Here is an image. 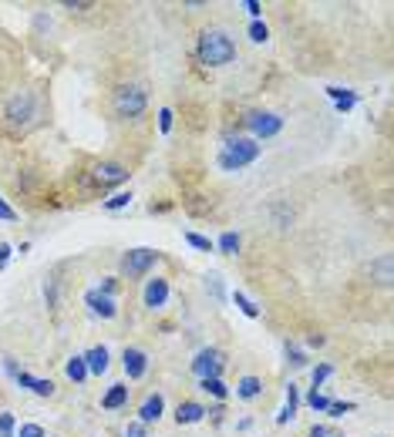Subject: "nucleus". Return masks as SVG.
Wrapping results in <instances>:
<instances>
[{
    "mask_svg": "<svg viewBox=\"0 0 394 437\" xmlns=\"http://www.w3.org/2000/svg\"><path fill=\"white\" fill-rule=\"evenodd\" d=\"M236 58V44H233V37L226 31H219V27H209L199 34V61L209 64V68H223L229 61Z\"/></svg>",
    "mask_w": 394,
    "mask_h": 437,
    "instance_id": "nucleus-1",
    "label": "nucleus"
},
{
    "mask_svg": "<svg viewBox=\"0 0 394 437\" xmlns=\"http://www.w3.org/2000/svg\"><path fill=\"white\" fill-rule=\"evenodd\" d=\"M256 158H260V145L253 142V138H226L223 152H219V168L239 172V168L253 165Z\"/></svg>",
    "mask_w": 394,
    "mask_h": 437,
    "instance_id": "nucleus-2",
    "label": "nucleus"
},
{
    "mask_svg": "<svg viewBox=\"0 0 394 437\" xmlns=\"http://www.w3.org/2000/svg\"><path fill=\"white\" fill-rule=\"evenodd\" d=\"M4 118H7V125L11 128H31L37 118V98L31 95V91H17V95L7 101V108H4Z\"/></svg>",
    "mask_w": 394,
    "mask_h": 437,
    "instance_id": "nucleus-3",
    "label": "nucleus"
},
{
    "mask_svg": "<svg viewBox=\"0 0 394 437\" xmlns=\"http://www.w3.org/2000/svg\"><path fill=\"white\" fill-rule=\"evenodd\" d=\"M111 105H115L118 118H138L148 105V98H145V88H138V84H121L111 98Z\"/></svg>",
    "mask_w": 394,
    "mask_h": 437,
    "instance_id": "nucleus-4",
    "label": "nucleus"
},
{
    "mask_svg": "<svg viewBox=\"0 0 394 437\" xmlns=\"http://www.w3.org/2000/svg\"><path fill=\"white\" fill-rule=\"evenodd\" d=\"M246 128H250L256 138H273V135H280V128H283V118L273 115V111H250V115H246Z\"/></svg>",
    "mask_w": 394,
    "mask_h": 437,
    "instance_id": "nucleus-5",
    "label": "nucleus"
},
{
    "mask_svg": "<svg viewBox=\"0 0 394 437\" xmlns=\"http://www.w3.org/2000/svg\"><path fill=\"white\" fill-rule=\"evenodd\" d=\"M152 262H156V249H128L125 259H121V272L128 279H135V276H145L152 269Z\"/></svg>",
    "mask_w": 394,
    "mask_h": 437,
    "instance_id": "nucleus-6",
    "label": "nucleus"
},
{
    "mask_svg": "<svg viewBox=\"0 0 394 437\" xmlns=\"http://www.w3.org/2000/svg\"><path fill=\"white\" fill-rule=\"evenodd\" d=\"M219 370H223V354H219L216 346H206V350H199V354H196V360H192V374H196L199 380L219 377Z\"/></svg>",
    "mask_w": 394,
    "mask_h": 437,
    "instance_id": "nucleus-7",
    "label": "nucleus"
},
{
    "mask_svg": "<svg viewBox=\"0 0 394 437\" xmlns=\"http://www.w3.org/2000/svg\"><path fill=\"white\" fill-rule=\"evenodd\" d=\"M4 366H7V374H11L21 387H27L31 394H37V397H51V394H54V384H51V380H37V377H31V374H24V370H17L14 360H4Z\"/></svg>",
    "mask_w": 394,
    "mask_h": 437,
    "instance_id": "nucleus-8",
    "label": "nucleus"
},
{
    "mask_svg": "<svg viewBox=\"0 0 394 437\" xmlns=\"http://www.w3.org/2000/svg\"><path fill=\"white\" fill-rule=\"evenodd\" d=\"M91 172H95L98 185H118V182H125V178H128V168L121 165V162H98Z\"/></svg>",
    "mask_w": 394,
    "mask_h": 437,
    "instance_id": "nucleus-9",
    "label": "nucleus"
},
{
    "mask_svg": "<svg viewBox=\"0 0 394 437\" xmlns=\"http://www.w3.org/2000/svg\"><path fill=\"white\" fill-rule=\"evenodd\" d=\"M121 366H125V374H128L131 380H138V377H145V370H148V356H145L138 346H125Z\"/></svg>",
    "mask_w": 394,
    "mask_h": 437,
    "instance_id": "nucleus-10",
    "label": "nucleus"
},
{
    "mask_svg": "<svg viewBox=\"0 0 394 437\" xmlns=\"http://www.w3.org/2000/svg\"><path fill=\"white\" fill-rule=\"evenodd\" d=\"M84 303L91 307V313L101 319H115V313H118V307H115V299L108 293H98V289H91V293L84 296Z\"/></svg>",
    "mask_w": 394,
    "mask_h": 437,
    "instance_id": "nucleus-11",
    "label": "nucleus"
},
{
    "mask_svg": "<svg viewBox=\"0 0 394 437\" xmlns=\"http://www.w3.org/2000/svg\"><path fill=\"white\" fill-rule=\"evenodd\" d=\"M168 299V283L162 279V276H156V279H148L145 283V307L148 309H162Z\"/></svg>",
    "mask_w": 394,
    "mask_h": 437,
    "instance_id": "nucleus-12",
    "label": "nucleus"
},
{
    "mask_svg": "<svg viewBox=\"0 0 394 437\" xmlns=\"http://www.w3.org/2000/svg\"><path fill=\"white\" fill-rule=\"evenodd\" d=\"M162 411H166V401H162V394H148L142 401V407H138V421H142L145 427L156 424L158 417H162Z\"/></svg>",
    "mask_w": 394,
    "mask_h": 437,
    "instance_id": "nucleus-13",
    "label": "nucleus"
},
{
    "mask_svg": "<svg viewBox=\"0 0 394 437\" xmlns=\"http://www.w3.org/2000/svg\"><path fill=\"white\" fill-rule=\"evenodd\" d=\"M203 417H206V407L196 401H186L176 407V424H199Z\"/></svg>",
    "mask_w": 394,
    "mask_h": 437,
    "instance_id": "nucleus-14",
    "label": "nucleus"
},
{
    "mask_svg": "<svg viewBox=\"0 0 394 437\" xmlns=\"http://www.w3.org/2000/svg\"><path fill=\"white\" fill-rule=\"evenodd\" d=\"M84 366H88V374H105L108 370V350L105 346H91V350L84 354Z\"/></svg>",
    "mask_w": 394,
    "mask_h": 437,
    "instance_id": "nucleus-15",
    "label": "nucleus"
},
{
    "mask_svg": "<svg viewBox=\"0 0 394 437\" xmlns=\"http://www.w3.org/2000/svg\"><path fill=\"white\" fill-rule=\"evenodd\" d=\"M297 403H300L297 384H290V387H287V403H283V411L276 413V424H287V421H293V417H297Z\"/></svg>",
    "mask_w": 394,
    "mask_h": 437,
    "instance_id": "nucleus-16",
    "label": "nucleus"
},
{
    "mask_svg": "<svg viewBox=\"0 0 394 437\" xmlns=\"http://www.w3.org/2000/svg\"><path fill=\"white\" fill-rule=\"evenodd\" d=\"M125 401H128V387H125V384H115V387L101 397V407H105V411H118Z\"/></svg>",
    "mask_w": 394,
    "mask_h": 437,
    "instance_id": "nucleus-17",
    "label": "nucleus"
},
{
    "mask_svg": "<svg viewBox=\"0 0 394 437\" xmlns=\"http://www.w3.org/2000/svg\"><path fill=\"white\" fill-rule=\"evenodd\" d=\"M370 276L378 279L381 286H391V256H381V259H374L370 262Z\"/></svg>",
    "mask_w": 394,
    "mask_h": 437,
    "instance_id": "nucleus-18",
    "label": "nucleus"
},
{
    "mask_svg": "<svg viewBox=\"0 0 394 437\" xmlns=\"http://www.w3.org/2000/svg\"><path fill=\"white\" fill-rule=\"evenodd\" d=\"M327 95L334 98L337 111H350V108H354V101H358V95H354V91H347V88H334V84L327 88Z\"/></svg>",
    "mask_w": 394,
    "mask_h": 437,
    "instance_id": "nucleus-19",
    "label": "nucleus"
},
{
    "mask_svg": "<svg viewBox=\"0 0 394 437\" xmlns=\"http://www.w3.org/2000/svg\"><path fill=\"white\" fill-rule=\"evenodd\" d=\"M263 390V380L260 377H243L236 384V397H243V401H253V397H260Z\"/></svg>",
    "mask_w": 394,
    "mask_h": 437,
    "instance_id": "nucleus-20",
    "label": "nucleus"
},
{
    "mask_svg": "<svg viewBox=\"0 0 394 437\" xmlns=\"http://www.w3.org/2000/svg\"><path fill=\"white\" fill-rule=\"evenodd\" d=\"M64 374L74 380V384H84L88 380V366H84V356H71L68 366H64Z\"/></svg>",
    "mask_w": 394,
    "mask_h": 437,
    "instance_id": "nucleus-21",
    "label": "nucleus"
},
{
    "mask_svg": "<svg viewBox=\"0 0 394 437\" xmlns=\"http://www.w3.org/2000/svg\"><path fill=\"white\" fill-rule=\"evenodd\" d=\"M233 303H236V307L243 309V313H246V317H250V319H256V317H260V307H256V303H253V299H250V296H246V293H239V289H236V293H233Z\"/></svg>",
    "mask_w": 394,
    "mask_h": 437,
    "instance_id": "nucleus-22",
    "label": "nucleus"
},
{
    "mask_svg": "<svg viewBox=\"0 0 394 437\" xmlns=\"http://www.w3.org/2000/svg\"><path fill=\"white\" fill-rule=\"evenodd\" d=\"M219 252L236 256V252H239V236H236V232H223V236H219Z\"/></svg>",
    "mask_w": 394,
    "mask_h": 437,
    "instance_id": "nucleus-23",
    "label": "nucleus"
},
{
    "mask_svg": "<svg viewBox=\"0 0 394 437\" xmlns=\"http://www.w3.org/2000/svg\"><path fill=\"white\" fill-rule=\"evenodd\" d=\"M199 387H203L206 394H213V397H219V401H223V397H226V384H223V380H219V377L199 380Z\"/></svg>",
    "mask_w": 394,
    "mask_h": 437,
    "instance_id": "nucleus-24",
    "label": "nucleus"
},
{
    "mask_svg": "<svg viewBox=\"0 0 394 437\" xmlns=\"http://www.w3.org/2000/svg\"><path fill=\"white\" fill-rule=\"evenodd\" d=\"M128 202H131V192H115V195L105 202V209L108 212H118V209H125Z\"/></svg>",
    "mask_w": 394,
    "mask_h": 437,
    "instance_id": "nucleus-25",
    "label": "nucleus"
},
{
    "mask_svg": "<svg viewBox=\"0 0 394 437\" xmlns=\"http://www.w3.org/2000/svg\"><path fill=\"white\" fill-rule=\"evenodd\" d=\"M250 41H256V44H266V41H270V27L263 24V21H253V24H250Z\"/></svg>",
    "mask_w": 394,
    "mask_h": 437,
    "instance_id": "nucleus-26",
    "label": "nucleus"
},
{
    "mask_svg": "<svg viewBox=\"0 0 394 437\" xmlns=\"http://www.w3.org/2000/svg\"><path fill=\"white\" fill-rule=\"evenodd\" d=\"M186 242H189V246H196V249H203V252H213V239L199 236V232H186Z\"/></svg>",
    "mask_w": 394,
    "mask_h": 437,
    "instance_id": "nucleus-27",
    "label": "nucleus"
},
{
    "mask_svg": "<svg viewBox=\"0 0 394 437\" xmlns=\"http://www.w3.org/2000/svg\"><path fill=\"white\" fill-rule=\"evenodd\" d=\"M283 350H287V356H290V364H293V366H303V364H307V356L297 350V343L287 340V343H283Z\"/></svg>",
    "mask_w": 394,
    "mask_h": 437,
    "instance_id": "nucleus-28",
    "label": "nucleus"
},
{
    "mask_svg": "<svg viewBox=\"0 0 394 437\" xmlns=\"http://www.w3.org/2000/svg\"><path fill=\"white\" fill-rule=\"evenodd\" d=\"M307 403H310L313 411H327V407H330V397H323L320 390H313L310 397H307Z\"/></svg>",
    "mask_w": 394,
    "mask_h": 437,
    "instance_id": "nucleus-29",
    "label": "nucleus"
},
{
    "mask_svg": "<svg viewBox=\"0 0 394 437\" xmlns=\"http://www.w3.org/2000/svg\"><path fill=\"white\" fill-rule=\"evenodd\" d=\"M330 374H334V366H330V364H320V366H317V370H313V390L320 387V384L330 377Z\"/></svg>",
    "mask_w": 394,
    "mask_h": 437,
    "instance_id": "nucleus-30",
    "label": "nucleus"
},
{
    "mask_svg": "<svg viewBox=\"0 0 394 437\" xmlns=\"http://www.w3.org/2000/svg\"><path fill=\"white\" fill-rule=\"evenodd\" d=\"M347 411H354V403H350V401H344V403H340V401H330V407H327V413H330V417H344Z\"/></svg>",
    "mask_w": 394,
    "mask_h": 437,
    "instance_id": "nucleus-31",
    "label": "nucleus"
},
{
    "mask_svg": "<svg viewBox=\"0 0 394 437\" xmlns=\"http://www.w3.org/2000/svg\"><path fill=\"white\" fill-rule=\"evenodd\" d=\"M0 437H14V413H0Z\"/></svg>",
    "mask_w": 394,
    "mask_h": 437,
    "instance_id": "nucleus-32",
    "label": "nucleus"
},
{
    "mask_svg": "<svg viewBox=\"0 0 394 437\" xmlns=\"http://www.w3.org/2000/svg\"><path fill=\"white\" fill-rule=\"evenodd\" d=\"M125 437H148V431H145L142 421H128V427H125Z\"/></svg>",
    "mask_w": 394,
    "mask_h": 437,
    "instance_id": "nucleus-33",
    "label": "nucleus"
},
{
    "mask_svg": "<svg viewBox=\"0 0 394 437\" xmlns=\"http://www.w3.org/2000/svg\"><path fill=\"white\" fill-rule=\"evenodd\" d=\"M17 437H44V427L41 424H24L17 431Z\"/></svg>",
    "mask_w": 394,
    "mask_h": 437,
    "instance_id": "nucleus-34",
    "label": "nucleus"
},
{
    "mask_svg": "<svg viewBox=\"0 0 394 437\" xmlns=\"http://www.w3.org/2000/svg\"><path fill=\"white\" fill-rule=\"evenodd\" d=\"M158 128H162V131L172 128V111H168V108H162V111H158Z\"/></svg>",
    "mask_w": 394,
    "mask_h": 437,
    "instance_id": "nucleus-35",
    "label": "nucleus"
},
{
    "mask_svg": "<svg viewBox=\"0 0 394 437\" xmlns=\"http://www.w3.org/2000/svg\"><path fill=\"white\" fill-rule=\"evenodd\" d=\"M14 215H17V212H14V209H11V205H7V202H4V199H0V219H7V222H11V219H14Z\"/></svg>",
    "mask_w": 394,
    "mask_h": 437,
    "instance_id": "nucleus-36",
    "label": "nucleus"
},
{
    "mask_svg": "<svg viewBox=\"0 0 394 437\" xmlns=\"http://www.w3.org/2000/svg\"><path fill=\"white\" fill-rule=\"evenodd\" d=\"M64 11H71V14H84V11H91V4H64Z\"/></svg>",
    "mask_w": 394,
    "mask_h": 437,
    "instance_id": "nucleus-37",
    "label": "nucleus"
},
{
    "mask_svg": "<svg viewBox=\"0 0 394 437\" xmlns=\"http://www.w3.org/2000/svg\"><path fill=\"white\" fill-rule=\"evenodd\" d=\"M246 11H250V17H253V21H260V4H256V0H246Z\"/></svg>",
    "mask_w": 394,
    "mask_h": 437,
    "instance_id": "nucleus-38",
    "label": "nucleus"
},
{
    "mask_svg": "<svg viewBox=\"0 0 394 437\" xmlns=\"http://www.w3.org/2000/svg\"><path fill=\"white\" fill-rule=\"evenodd\" d=\"M7 259H11V246H7V242H0V269L7 266Z\"/></svg>",
    "mask_w": 394,
    "mask_h": 437,
    "instance_id": "nucleus-39",
    "label": "nucleus"
},
{
    "mask_svg": "<svg viewBox=\"0 0 394 437\" xmlns=\"http://www.w3.org/2000/svg\"><path fill=\"white\" fill-rule=\"evenodd\" d=\"M310 437H337L334 431H330V427H313L310 431Z\"/></svg>",
    "mask_w": 394,
    "mask_h": 437,
    "instance_id": "nucleus-40",
    "label": "nucleus"
},
{
    "mask_svg": "<svg viewBox=\"0 0 394 437\" xmlns=\"http://www.w3.org/2000/svg\"><path fill=\"white\" fill-rule=\"evenodd\" d=\"M209 289H213V296H223V286H219V276H209Z\"/></svg>",
    "mask_w": 394,
    "mask_h": 437,
    "instance_id": "nucleus-41",
    "label": "nucleus"
}]
</instances>
